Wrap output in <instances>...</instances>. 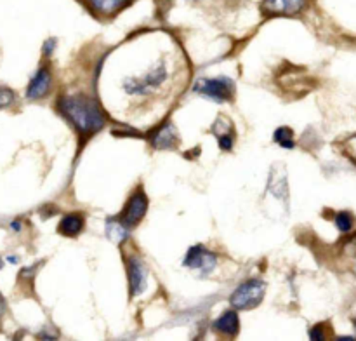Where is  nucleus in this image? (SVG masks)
Wrapping results in <instances>:
<instances>
[{
	"label": "nucleus",
	"instance_id": "obj_1",
	"mask_svg": "<svg viewBox=\"0 0 356 341\" xmlns=\"http://www.w3.org/2000/svg\"><path fill=\"white\" fill-rule=\"evenodd\" d=\"M61 113L75 125L80 134H94L106 124L99 104L86 94H70L59 101Z\"/></svg>",
	"mask_w": 356,
	"mask_h": 341
},
{
	"label": "nucleus",
	"instance_id": "obj_2",
	"mask_svg": "<svg viewBox=\"0 0 356 341\" xmlns=\"http://www.w3.org/2000/svg\"><path fill=\"white\" fill-rule=\"evenodd\" d=\"M264 291H266V285L263 280L250 278V280H245L236 287V291L229 298V303L235 310L256 308L263 301Z\"/></svg>",
	"mask_w": 356,
	"mask_h": 341
},
{
	"label": "nucleus",
	"instance_id": "obj_3",
	"mask_svg": "<svg viewBox=\"0 0 356 341\" xmlns=\"http://www.w3.org/2000/svg\"><path fill=\"white\" fill-rule=\"evenodd\" d=\"M195 93L202 96L214 100L218 103H226L233 97L235 84L228 77H219V79H200L193 87Z\"/></svg>",
	"mask_w": 356,
	"mask_h": 341
},
{
	"label": "nucleus",
	"instance_id": "obj_4",
	"mask_svg": "<svg viewBox=\"0 0 356 341\" xmlns=\"http://www.w3.org/2000/svg\"><path fill=\"white\" fill-rule=\"evenodd\" d=\"M216 264H218V256L209 249H205L204 246H193L188 251L186 257H184V267L191 268V270H198L200 277L211 275Z\"/></svg>",
	"mask_w": 356,
	"mask_h": 341
},
{
	"label": "nucleus",
	"instance_id": "obj_5",
	"mask_svg": "<svg viewBox=\"0 0 356 341\" xmlns=\"http://www.w3.org/2000/svg\"><path fill=\"white\" fill-rule=\"evenodd\" d=\"M127 275H129V289H131V298L141 294L148 284V268L143 263L139 256H131L127 260Z\"/></svg>",
	"mask_w": 356,
	"mask_h": 341
},
{
	"label": "nucleus",
	"instance_id": "obj_6",
	"mask_svg": "<svg viewBox=\"0 0 356 341\" xmlns=\"http://www.w3.org/2000/svg\"><path fill=\"white\" fill-rule=\"evenodd\" d=\"M309 0H263L261 9L266 16H296L302 13Z\"/></svg>",
	"mask_w": 356,
	"mask_h": 341
},
{
	"label": "nucleus",
	"instance_id": "obj_7",
	"mask_svg": "<svg viewBox=\"0 0 356 341\" xmlns=\"http://www.w3.org/2000/svg\"><path fill=\"white\" fill-rule=\"evenodd\" d=\"M146 211H148V197L145 195V191L138 190L131 198H129L120 219L129 226V228H132V226L138 225V223L145 218Z\"/></svg>",
	"mask_w": 356,
	"mask_h": 341
},
{
	"label": "nucleus",
	"instance_id": "obj_8",
	"mask_svg": "<svg viewBox=\"0 0 356 341\" xmlns=\"http://www.w3.org/2000/svg\"><path fill=\"white\" fill-rule=\"evenodd\" d=\"M51 82H52V75H51V70L47 66H42L37 73L33 75V79L30 80L28 84V89H26V97L28 100H42L49 94L51 90Z\"/></svg>",
	"mask_w": 356,
	"mask_h": 341
},
{
	"label": "nucleus",
	"instance_id": "obj_9",
	"mask_svg": "<svg viewBox=\"0 0 356 341\" xmlns=\"http://www.w3.org/2000/svg\"><path fill=\"white\" fill-rule=\"evenodd\" d=\"M86 2L97 16L110 17L120 13L127 6H131L132 0H86Z\"/></svg>",
	"mask_w": 356,
	"mask_h": 341
},
{
	"label": "nucleus",
	"instance_id": "obj_10",
	"mask_svg": "<svg viewBox=\"0 0 356 341\" xmlns=\"http://www.w3.org/2000/svg\"><path fill=\"white\" fill-rule=\"evenodd\" d=\"M240 329V320L238 313L235 310H228L222 313L218 320L214 322L216 333L222 334V336H236Z\"/></svg>",
	"mask_w": 356,
	"mask_h": 341
},
{
	"label": "nucleus",
	"instance_id": "obj_11",
	"mask_svg": "<svg viewBox=\"0 0 356 341\" xmlns=\"http://www.w3.org/2000/svg\"><path fill=\"white\" fill-rule=\"evenodd\" d=\"M152 143L155 148H172L174 143H176V129H174V125L170 122H165L159 131H155Z\"/></svg>",
	"mask_w": 356,
	"mask_h": 341
},
{
	"label": "nucleus",
	"instance_id": "obj_12",
	"mask_svg": "<svg viewBox=\"0 0 356 341\" xmlns=\"http://www.w3.org/2000/svg\"><path fill=\"white\" fill-rule=\"evenodd\" d=\"M59 233L66 237H75L82 232L83 228V216L79 214V212H70L59 223Z\"/></svg>",
	"mask_w": 356,
	"mask_h": 341
},
{
	"label": "nucleus",
	"instance_id": "obj_13",
	"mask_svg": "<svg viewBox=\"0 0 356 341\" xmlns=\"http://www.w3.org/2000/svg\"><path fill=\"white\" fill-rule=\"evenodd\" d=\"M129 226L122 219H110L106 221V237L115 244L124 242L129 237Z\"/></svg>",
	"mask_w": 356,
	"mask_h": 341
},
{
	"label": "nucleus",
	"instance_id": "obj_14",
	"mask_svg": "<svg viewBox=\"0 0 356 341\" xmlns=\"http://www.w3.org/2000/svg\"><path fill=\"white\" fill-rule=\"evenodd\" d=\"M292 129L280 127L275 131L273 139L282 146V148H294V139H292Z\"/></svg>",
	"mask_w": 356,
	"mask_h": 341
},
{
	"label": "nucleus",
	"instance_id": "obj_15",
	"mask_svg": "<svg viewBox=\"0 0 356 341\" xmlns=\"http://www.w3.org/2000/svg\"><path fill=\"white\" fill-rule=\"evenodd\" d=\"M336 226L341 232H350L353 228V218H351L350 212H339L336 216Z\"/></svg>",
	"mask_w": 356,
	"mask_h": 341
},
{
	"label": "nucleus",
	"instance_id": "obj_16",
	"mask_svg": "<svg viewBox=\"0 0 356 341\" xmlns=\"http://www.w3.org/2000/svg\"><path fill=\"white\" fill-rule=\"evenodd\" d=\"M14 103V93L7 87H0V108H6Z\"/></svg>",
	"mask_w": 356,
	"mask_h": 341
},
{
	"label": "nucleus",
	"instance_id": "obj_17",
	"mask_svg": "<svg viewBox=\"0 0 356 341\" xmlns=\"http://www.w3.org/2000/svg\"><path fill=\"white\" fill-rule=\"evenodd\" d=\"M344 153L350 157V160H353L356 164V134L351 136V138L344 143Z\"/></svg>",
	"mask_w": 356,
	"mask_h": 341
},
{
	"label": "nucleus",
	"instance_id": "obj_18",
	"mask_svg": "<svg viewBox=\"0 0 356 341\" xmlns=\"http://www.w3.org/2000/svg\"><path fill=\"white\" fill-rule=\"evenodd\" d=\"M219 146L222 150H232L233 148V138L229 134H221L219 136Z\"/></svg>",
	"mask_w": 356,
	"mask_h": 341
},
{
	"label": "nucleus",
	"instance_id": "obj_19",
	"mask_svg": "<svg viewBox=\"0 0 356 341\" xmlns=\"http://www.w3.org/2000/svg\"><path fill=\"white\" fill-rule=\"evenodd\" d=\"M309 338H312V340H323V338H325V333H323L322 326L313 327V329L309 331Z\"/></svg>",
	"mask_w": 356,
	"mask_h": 341
},
{
	"label": "nucleus",
	"instance_id": "obj_20",
	"mask_svg": "<svg viewBox=\"0 0 356 341\" xmlns=\"http://www.w3.org/2000/svg\"><path fill=\"white\" fill-rule=\"evenodd\" d=\"M54 45H56L54 38H49V40L45 42V45H44V52H45V54H47V56L51 54V52L54 51Z\"/></svg>",
	"mask_w": 356,
	"mask_h": 341
},
{
	"label": "nucleus",
	"instance_id": "obj_21",
	"mask_svg": "<svg viewBox=\"0 0 356 341\" xmlns=\"http://www.w3.org/2000/svg\"><path fill=\"white\" fill-rule=\"evenodd\" d=\"M10 228H13L14 232H19V230H21V223L19 221H13V223H10Z\"/></svg>",
	"mask_w": 356,
	"mask_h": 341
},
{
	"label": "nucleus",
	"instance_id": "obj_22",
	"mask_svg": "<svg viewBox=\"0 0 356 341\" xmlns=\"http://www.w3.org/2000/svg\"><path fill=\"white\" fill-rule=\"evenodd\" d=\"M0 268H2V261H0Z\"/></svg>",
	"mask_w": 356,
	"mask_h": 341
},
{
	"label": "nucleus",
	"instance_id": "obj_23",
	"mask_svg": "<svg viewBox=\"0 0 356 341\" xmlns=\"http://www.w3.org/2000/svg\"><path fill=\"white\" fill-rule=\"evenodd\" d=\"M355 273H356V267H355Z\"/></svg>",
	"mask_w": 356,
	"mask_h": 341
},
{
	"label": "nucleus",
	"instance_id": "obj_24",
	"mask_svg": "<svg viewBox=\"0 0 356 341\" xmlns=\"http://www.w3.org/2000/svg\"><path fill=\"white\" fill-rule=\"evenodd\" d=\"M355 326H356V319H355Z\"/></svg>",
	"mask_w": 356,
	"mask_h": 341
}]
</instances>
